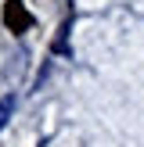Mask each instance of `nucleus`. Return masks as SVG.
Listing matches in <instances>:
<instances>
[{
	"mask_svg": "<svg viewBox=\"0 0 144 147\" xmlns=\"http://www.w3.org/2000/svg\"><path fill=\"white\" fill-rule=\"evenodd\" d=\"M4 25L11 29L14 36H22V32L33 29V14H29V7L22 4V0H4Z\"/></svg>",
	"mask_w": 144,
	"mask_h": 147,
	"instance_id": "obj_1",
	"label": "nucleus"
},
{
	"mask_svg": "<svg viewBox=\"0 0 144 147\" xmlns=\"http://www.w3.org/2000/svg\"><path fill=\"white\" fill-rule=\"evenodd\" d=\"M11 111H14V97H4V100H0V129L7 126V119H11Z\"/></svg>",
	"mask_w": 144,
	"mask_h": 147,
	"instance_id": "obj_2",
	"label": "nucleus"
}]
</instances>
